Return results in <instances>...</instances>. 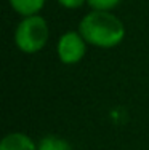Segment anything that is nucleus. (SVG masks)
<instances>
[{"label": "nucleus", "instance_id": "nucleus-7", "mask_svg": "<svg viewBox=\"0 0 149 150\" xmlns=\"http://www.w3.org/2000/svg\"><path fill=\"white\" fill-rule=\"evenodd\" d=\"M120 0H87V3L96 11H109L119 5Z\"/></svg>", "mask_w": 149, "mask_h": 150}, {"label": "nucleus", "instance_id": "nucleus-5", "mask_svg": "<svg viewBox=\"0 0 149 150\" xmlns=\"http://www.w3.org/2000/svg\"><path fill=\"white\" fill-rule=\"evenodd\" d=\"M11 8L21 16H32L37 15L45 5V0H8Z\"/></svg>", "mask_w": 149, "mask_h": 150}, {"label": "nucleus", "instance_id": "nucleus-8", "mask_svg": "<svg viewBox=\"0 0 149 150\" xmlns=\"http://www.w3.org/2000/svg\"><path fill=\"white\" fill-rule=\"evenodd\" d=\"M58 3L67 10H74V8H80L83 3H87V0H58Z\"/></svg>", "mask_w": 149, "mask_h": 150}, {"label": "nucleus", "instance_id": "nucleus-2", "mask_svg": "<svg viewBox=\"0 0 149 150\" xmlns=\"http://www.w3.org/2000/svg\"><path fill=\"white\" fill-rule=\"evenodd\" d=\"M50 29L47 21L38 15L26 16L16 27L15 43L26 54L38 53L48 42Z\"/></svg>", "mask_w": 149, "mask_h": 150}, {"label": "nucleus", "instance_id": "nucleus-1", "mask_svg": "<svg viewBox=\"0 0 149 150\" xmlns=\"http://www.w3.org/2000/svg\"><path fill=\"white\" fill-rule=\"evenodd\" d=\"M79 32L85 42L99 48L117 46L125 37L123 23L111 11H96L83 16L79 24Z\"/></svg>", "mask_w": 149, "mask_h": 150}, {"label": "nucleus", "instance_id": "nucleus-4", "mask_svg": "<svg viewBox=\"0 0 149 150\" xmlns=\"http://www.w3.org/2000/svg\"><path fill=\"white\" fill-rule=\"evenodd\" d=\"M0 150H38L29 136L23 133H10L0 142Z\"/></svg>", "mask_w": 149, "mask_h": 150}, {"label": "nucleus", "instance_id": "nucleus-3", "mask_svg": "<svg viewBox=\"0 0 149 150\" xmlns=\"http://www.w3.org/2000/svg\"><path fill=\"white\" fill-rule=\"evenodd\" d=\"M56 51H58V58L63 64L72 66V64L80 62L85 56L87 42L80 35V32H74V30L66 32V34H63L59 37Z\"/></svg>", "mask_w": 149, "mask_h": 150}, {"label": "nucleus", "instance_id": "nucleus-6", "mask_svg": "<svg viewBox=\"0 0 149 150\" xmlns=\"http://www.w3.org/2000/svg\"><path fill=\"white\" fill-rule=\"evenodd\" d=\"M38 150H71V145L67 144L66 139L59 137V136H45L40 142H38Z\"/></svg>", "mask_w": 149, "mask_h": 150}]
</instances>
